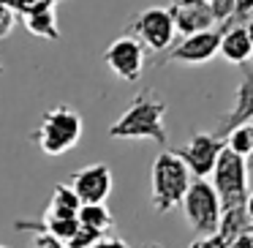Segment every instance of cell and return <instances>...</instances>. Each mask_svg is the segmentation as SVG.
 <instances>
[{
  "label": "cell",
  "instance_id": "6da1fadb",
  "mask_svg": "<svg viewBox=\"0 0 253 248\" xmlns=\"http://www.w3.org/2000/svg\"><path fill=\"white\" fill-rule=\"evenodd\" d=\"M109 139H147L164 148L166 134V101L158 90L144 88L131 99L120 117L109 126Z\"/></svg>",
  "mask_w": 253,
  "mask_h": 248
},
{
  "label": "cell",
  "instance_id": "7a4b0ae2",
  "mask_svg": "<svg viewBox=\"0 0 253 248\" xmlns=\"http://www.w3.org/2000/svg\"><path fill=\"white\" fill-rule=\"evenodd\" d=\"M193 183L188 166L180 161V155L174 150H161L155 155L153 166H150V199H153V210L155 213H171L174 207L182 204L188 186Z\"/></svg>",
  "mask_w": 253,
  "mask_h": 248
},
{
  "label": "cell",
  "instance_id": "3957f363",
  "mask_svg": "<svg viewBox=\"0 0 253 248\" xmlns=\"http://www.w3.org/2000/svg\"><path fill=\"white\" fill-rule=\"evenodd\" d=\"M82 134H84L82 115H79L74 106L60 104V106H52L44 115V120L36 128L33 139H36L41 153L55 158V155H66L68 150L77 148Z\"/></svg>",
  "mask_w": 253,
  "mask_h": 248
},
{
  "label": "cell",
  "instance_id": "277c9868",
  "mask_svg": "<svg viewBox=\"0 0 253 248\" xmlns=\"http://www.w3.org/2000/svg\"><path fill=\"white\" fill-rule=\"evenodd\" d=\"M182 213L185 221L199 237H210L218 232L220 224V199L210 180H193L182 197Z\"/></svg>",
  "mask_w": 253,
  "mask_h": 248
},
{
  "label": "cell",
  "instance_id": "5b68a950",
  "mask_svg": "<svg viewBox=\"0 0 253 248\" xmlns=\"http://www.w3.org/2000/svg\"><path fill=\"white\" fill-rule=\"evenodd\" d=\"M128 33L131 39H136L139 44L144 47V52H169L171 44H174V19H171L169 8L164 6H150L144 11H139L136 17L128 22Z\"/></svg>",
  "mask_w": 253,
  "mask_h": 248
},
{
  "label": "cell",
  "instance_id": "8992f818",
  "mask_svg": "<svg viewBox=\"0 0 253 248\" xmlns=\"http://www.w3.org/2000/svg\"><path fill=\"white\" fill-rule=\"evenodd\" d=\"M212 188L218 194L220 202H231V199H245L251 191V166L245 158H240L237 153L223 148V153L218 155V164L212 169Z\"/></svg>",
  "mask_w": 253,
  "mask_h": 248
},
{
  "label": "cell",
  "instance_id": "52a82bcc",
  "mask_svg": "<svg viewBox=\"0 0 253 248\" xmlns=\"http://www.w3.org/2000/svg\"><path fill=\"white\" fill-rule=\"evenodd\" d=\"M223 137L220 134H210V131H196L180 150H174L180 155V161L188 166L193 180H207L212 175L218 155L223 153Z\"/></svg>",
  "mask_w": 253,
  "mask_h": 248
},
{
  "label": "cell",
  "instance_id": "ba28073f",
  "mask_svg": "<svg viewBox=\"0 0 253 248\" xmlns=\"http://www.w3.org/2000/svg\"><path fill=\"white\" fill-rule=\"evenodd\" d=\"M220 36L223 30L215 28L207 33H196V36H185L177 47H171L158 66H169V63H182V66H204L210 63L220 50Z\"/></svg>",
  "mask_w": 253,
  "mask_h": 248
},
{
  "label": "cell",
  "instance_id": "9c48e42d",
  "mask_svg": "<svg viewBox=\"0 0 253 248\" xmlns=\"http://www.w3.org/2000/svg\"><path fill=\"white\" fill-rule=\"evenodd\" d=\"M104 63L117 79L139 82L144 71V47L131 36H120L104 50Z\"/></svg>",
  "mask_w": 253,
  "mask_h": 248
},
{
  "label": "cell",
  "instance_id": "30bf717a",
  "mask_svg": "<svg viewBox=\"0 0 253 248\" xmlns=\"http://www.w3.org/2000/svg\"><path fill=\"white\" fill-rule=\"evenodd\" d=\"M68 186L82 204H104L112 194L115 180H112V169L106 164H87L74 172Z\"/></svg>",
  "mask_w": 253,
  "mask_h": 248
},
{
  "label": "cell",
  "instance_id": "8fae6325",
  "mask_svg": "<svg viewBox=\"0 0 253 248\" xmlns=\"http://www.w3.org/2000/svg\"><path fill=\"white\" fill-rule=\"evenodd\" d=\"M253 123V66H242V82L237 85V96L231 109L220 117V137L234 131L237 126Z\"/></svg>",
  "mask_w": 253,
  "mask_h": 248
},
{
  "label": "cell",
  "instance_id": "7c38bea8",
  "mask_svg": "<svg viewBox=\"0 0 253 248\" xmlns=\"http://www.w3.org/2000/svg\"><path fill=\"white\" fill-rule=\"evenodd\" d=\"M169 14L174 19V30L182 36H196L215 30V17L210 11V6H185V3H171Z\"/></svg>",
  "mask_w": 253,
  "mask_h": 248
},
{
  "label": "cell",
  "instance_id": "4fadbf2b",
  "mask_svg": "<svg viewBox=\"0 0 253 248\" xmlns=\"http://www.w3.org/2000/svg\"><path fill=\"white\" fill-rule=\"evenodd\" d=\"M223 36H220V50L218 55L223 57L226 63H231V66H248L253 57V47L251 41H248V33L242 25L231 22V25H223Z\"/></svg>",
  "mask_w": 253,
  "mask_h": 248
},
{
  "label": "cell",
  "instance_id": "5bb4252c",
  "mask_svg": "<svg viewBox=\"0 0 253 248\" xmlns=\"http://www.w3.org/2000/svg\"><path fill=\"white\" fill-rule=\"evenodd\" d=\"M248 229H251V221H248V213H245V199L220 202V224L215 235L229 246L231 240L248 235Z\"/></svg>",
  "mask_w": 253,
  "mask_h": 248
},
{
  "label": "cell",
  "instance_id": "9a60e30c",
  "mask_svg": "<svg viewBox=\"0 0 253 248\" xmlns=\"http://www.w3.org/2000/svg\"><path fill=\"white\" fill-rule=\"evenodd\" d=\"M30 36L44 41H60V22H57V8H41L28 17H22Z\"/></svg>",
  "mask_w": 253,
  "mask_h": 248
},
{
  "label": "cell",
  "instance_id": "2e32d148",
  "mask_svg": "<svg viewBox=\"0 0 253 248\" xmlns=\"http://www.w3.org/2000/svg\"><path fill=\"white\" fill-rule=\"evenodd\" d=\"M77 221L82 229L93 232L98 237H106V232L115 226V215H112V210L106 204H82L77 213Z\"/></svg>",
  "mask_w": 253,
  "mask_h": 248
},
{
  "label": "cell",
  "instance_id": "e0dca14e",
  "mask_svg": "<svg viewBox=\"0 0 253 248\" xmlns=\"http://www.w3.org/2000/svg\"><path fill=\"white\" fill-rule=\"evenodd\" d=\"M79 207H82V202H79V197L71 191V186L57 183V186L52 188V202H49V207H46L44 215H77Z\"/></svg>",
  "mask_w": 253,
  "mask_h": 248
},
{
  "label": "cell",
  "instance_id": "ac0fdd59",
  "mask_svg": "<svg viewBox=\"0 0 253 248\" xmlns=\"http://www.w3.org/2000/svg\"><path fill=\"white\" fill-rule=\"evenodd\" d=\"M223 145H226V150L237 153L240 158L251 161L253 158V123H248V126H237L234 131H229L223 137Z\"/></svg>",
  "mask_w": 253,
  "mask_h": 248
},
{
  "label": "cell",
  "instance_id": "d6986e66",
  "mask_svg": "<svg viewBox=\"0 0 253 248\" xmlns=\"http://www.w3.org/2000/svg\"><path fill=\"white\" fill-rule=\"evenodd\" d=\"M207 6H210V11H212L215 22H218V28H223V25H231V22H234L237 0H210Z\"/></svg>",
  "mask_w": 253,
  "mask_h": 248
},
{
  "label": "cell",
  "instance_id": "ffe728a7",
  "mask_svg": "<svg viewBox=\"0 0 253 248\" xmlns=\"http://www.w3.org/2000/svg\"><path fill=\"white\" fill-rule=\"evenodd\" d=\"M63 0H17L14 3V11L17 17H28L33 11H41V8H57Z\"/></svg>",
  "mask_w": 253,
  "mask_h": 248
},
{
  "label": "cell",
  "instance_id": "44dd1931",
  "mask_svg": "<svg viewBox=\"0 0 253 248\" xmlns=\"http://www.w3.org/2000/svg\"><path fill=\"white\" fill-rule=\"evenodd\" d=\"M17 11L11 6H0V39H8L17 28Z\"/></svg>",
  "mask_w": 253,
  "mask_h": 248
},
{
  "label": "cell",
  "instance_id": "7402d4cb",
  "mask_svg": "<svg viewBox=\"0 0 253 248\" xmlns=\"http://www.w3.org/2000/svg\"><path fill=\"white\" fill-rule=\"evenodd\" d=\"M95 240H101V237L79 226V232H77V235H74L68 243H63V248H93V246H95Z\"/></svg>",
  "mask_w": 253,
  "mask_h": 248
},
{
  "label": "cell",
  "instance_id": "603a6c76",
  "mask_svg": "<svg viewBox=\"0 0 253 248\" xmlns=\"http://www.w3.org/2000/svg\"><path fill=\"white\" fill-rule=\"evenodd\" d=\"M191 248H229L218 235H210V237H199V240L191 243Z\"/></svg>",
  "mask_w": 253,
  "mask_h": 248
},
{
  "label": "cell",
  "instance_id": "cb8c5ba5",
  "mask_svg": "<svg viewBox=\"0 0 253 248\" xmlns=\"http://www.w3.org/2000/svg\"><path fill=\"white\" fill-rule=\"evenodd\" d=\"M33 248H63V243L49 235H33Z\"/></svg>",
  "mask_w": 253,
  "mask_h": 248
},
{
  "label": "cell",
  "instance_id": "d4e9b609",
  "mask_svg": "<svg viewBox=\"0 0 253 248\" xmlns=\"http://www.w3.org/2000/svg\"><path fill=\"white\" fill-rule=\"evenodd\" d=\"M251 17H253V0H237L234 22H237V19H251Z\"/></svg>",
  "mask_w": 253,
  "mask_h": 248
},
{
  "label": "cell",
  "instance_id": "484cf974",
  "mask_svg": "<svg viewBox=\"0 0 253 248\" xmlns=\"http://www.w3.org/2000/svg\"><path fill=\"white\" fill-rule=\"evenodd\" d=\"M93 248H128L126 240H120V237H101V240H95Z\"/></svg>",
  "mask_w": 253,
  "mask_h": 248
},
{
  "label": "cell",
  "instance_id": "4316f807",
  "mask_svg": "<svg viewBox=\"0 0 253 248\" xmlns=\"http://www.w3.org/2000/svg\"><path fill=\"white\" fill-rule=\"evenodd\" d=\"M229 248H253V243H251V237H248V235H242V237H237V240H231Z\"/></svg>",
  "mask_w": 253,
  "mask_h": 248
},
{
  "label": "cell",
  "instance_id": "83f0119b",
  "mask_svg": "<svg viewBox=\"0 0 253 248\" xmlns=\"http://www.w3.org/2000/svg\"><path fill=\"white\" fill-rule=\"evenodd\" d=\"M245 213H248V221L253 224V188L248 191V197H245Z\"/></svg>",
  "mask_w": 253,
  "mask_h": 248
},
{
  "label": "cell",
  "instance_id": "f1b7e54d",
  "mask_svg": "<svg viewBox=\"0 0 253 248\" xmlns=\"http://www.w3.org/2000/svg\"><path fill=\"white\" fill-rule=\"evenodd\" d=\"M245 28V33H248V41H251V47H253V17L248 19V25H242Z\"/></svg>",
  "mask_w": 253,
  "mask_h": 248
},
{
  "label": "cell",
  "instance_id": "f546056e",
  "mask_svg": "<svg viewBox=\"0 0 253 248\" xmlns=\"http://www.w3.org/2000/svg\"><path fill=\"white\" fill-rule=\"evenodd\" d=\"M177 3H185V6H207L210 0H177Z\"/></svg>",
  "mask_w": 253,
  "mask_h": 248
},
{
  "label": "cell",
  "instance_id": "4dcf8cb0",
  "mask_svg": "<svg viewBox=\"0 0 253 248\" xmlns=\"http://www.w3.org/2000/svg\"><path fill=\"white\" fill-rule=\"evenodd\" d=\"M14 3H17V0H0V6H11V8H14Z\"/></svg>",
  "mask_w": 253,
  "mask_h": 248
},
{
  "label": "cell",
  "instance_id": "1f68e13d",
  "mask_svg": "<svg viewBox=\"0 0 253 248\" xmlns=\"http://www.w3.org/2000/svg\"><path fill=\"white\" fill-rule=\"evenodd\" d=\"M248 237H251V243H253V224H251V229H248Z\"/></svg>",
  "mask_w": 253,
  "mask_h": 248
},
{
  "label": "cell",
  "instance_id": "d6a6232c",
  "mask_svg": "<svg viewBox=\"0 0 253 248\" xmlns=\"http://www.w3.org/2000/svg\"><path fill=\"white\" fill-rule=\"evenodd\" d=\"M0 74H3V60H0Z\"/></svg>",
  "mask_w": 253,
  "mask_h": 248
},
{
  "label": "cell",
  "instance_id": "836d02e7",
  "mask_svg": "<svg viewBox=\"0 0 253 248\" xmlns=\"http://www.w3.org/2000/svg\"><path fill=\"white\" fill-rule=\"evenodd\" d=\"M0 248H8V246H3V243H0Z\"/></svg>",
  "mask_w": 253,
  "mask_h": 248
},
{
  "label": "cell",
  "instance_id": "e575fe53",
  "mask_svg": "<svg viewBox=\"0 0 253 248\" xmlns=\"http://www.w3.org/2000/svg\"><path fill=\"white\" fill-rule=\"evenodd\" d=\"M251 161H253V158H251ZM251 161H248V166H251Z\"/></svg>",
  "mask_w": 253,
  "mask_h": 248
}]
</instances>
